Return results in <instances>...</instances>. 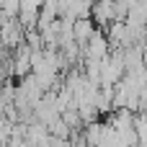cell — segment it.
Wrapping results in <instances>:
<instances>
[{"label": "cell", "instance_id": "4", "mask_svg": "<svg viewBox=\"0 0 147 147\" xmlns=\"http://www.w3.org/2000/svg\"><path fill=\"white\" fill-rule=\"evenodd\" d=\"M39 16H41V3H34V0H23V3H21V16H18V23H21L26 31L36 28Z\"/></svg>", "mask_w": 147, "mask_h": 147}, {"label": "cell", "instance_id": "5", "mask_svg": "<svg viewBox=\"0 0 147 147\" xmlns=\"http://www.w3.org/2000/svg\"><path fill=\"white\" fill-rule=\"evenodd\" d=\"M96 23H93V18H80V21H75L72 23V36H75V44L78 47H83L85 49V44L96 36Z\"/></svg>", "mask_w": 147, "mask_h": 147}, {"label": "cell", "instance_id": "3", "mask_svg": "<svg viewBox=\"0 0 147 147\" xmlns=\"http://www.w3.org/2000/svg\"><path fill=\"white\" fill-rule=\"evenodd\" d=\"M90 18H93V23H96V26L109 28V26L116 21V3H111V0L93 3V13H90Z\"/></svg>", "mask_w": 147, "mask_h": 147}, {"label": "cell", "instance_id": "2", "mask_svg": "<svg viewBox=\"0 0 147 147\" xmlns=\"http://www.w3.org/2000/svg\"><path fill=\"white\" fill-rule=\"evenodd\" d=\"M109 54H111V47H109L106 34H103V31H96V36H93V39L85 44L83 57H85V59H96V62H103Z\"/></svg>", "mask_w": 147, "mask_h": 147}, {"label": "cell", "instance_id": "7", "mask_svg": "<svg viewBox=\"0 0 147 147\" xmlns=\"http://www.w3.org/2000/svg\"><path fill=\"white\" fill-rule=\"evenodd\" d=\"M47 129H49L52 140H70V137H72V129H70V127H67V124L62 121V116H59L57 121H52V124H49Z\"/></svg>", "mask_w": 147, "mask_h": 147}, {"label": "cell", "instance_id": "8", "mask_svg": "<svg viewBox=\"0 0 147 147\" xmlns=\"http://www.w3.org/2000/svg\"><path fill=\"white\" fill-rule=\"evenodd\" d=\"M52 147H72L70 140H52Z\"/></svg>", "mask_w": 147, "mask_h": 147}, {"label": "cell", "instance_id": "1", "mask_svg": "<svg viewBox=\"0 0 147 147\" xmlns=\"http://www.w3.org/2000/svg\"><path fill=\"white\" fill-rule=\"evenodd\" d=\"M26 44V28L18 23V21H5L0 18V49L5 52H16L18 47Z\"/></svg>", "mask_w": 147, "mask_h": 147}, {"label": "cell", "instance_id": "6", "mask_svg": "<svg viewBox=\"0 0 147 147\" xmlns=\"http://www.w3.org/2000/svg\"><path fill=\"white\" fill-rule=\"evenodd\" d=\"M101 137H103V124L101 121H93V124L83 127V140H85L88 147H98L101 145Z\"/></svg>", "mask_w": 147, "mask_h": 147}]
</instances>
